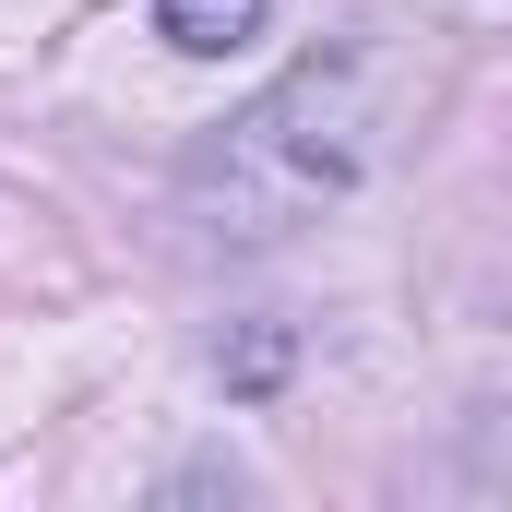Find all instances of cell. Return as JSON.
<instances>
[{"instance_id":"6da1fadb","label":"cell","mask_w":512,"mask_h":512,"mask_svg":"<svg viewBox=\"0 0 512 512\" xmlns=\"http://www.w3.org/2000/svg\"><path fill=\"white\" fill-rule=\"evenodd\" d=\"M382 131L393 120L370 108V48L310 60V72H286L251 120L203 155V191H227V215H251V227H286V215H310L322 191H346V179L382 155Z\"/></svg>"},{"instance_id":"7a4b0ae2","label":"cell","mask_w":512,"mask_h":512,"mask_svg":"<svg viewBox=\"0 0 512 512\" xmlns=\"http://www.w3.org/2000/svg\"><path fill=\"white\" fill-rule=\"evenodd\" d=\"M262 12L274 0H155V24H167V48H191V60H227V48H251Z\"/></svg>"}]
</instances>
